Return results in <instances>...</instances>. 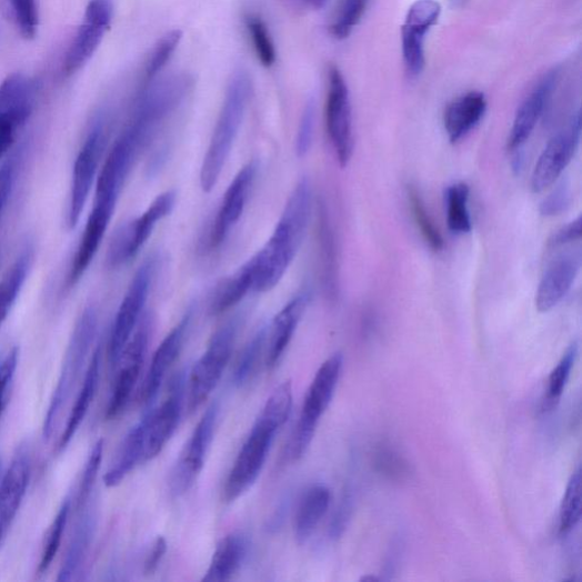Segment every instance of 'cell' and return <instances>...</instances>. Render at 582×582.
I'll return each instance as SVG.
<instances>
[{
	"instance_id": "obj_1",
	"label": "cell",
	"mask_w": 582,
	"mask_h": 582,
	"mask_svg": "<svg viewBox=\"0 0 582 582\" xmlns=\"http://www.w3.org/2000/svg\"><path fill=\"white\" fill-rule=\"evenodd\" d=\"M312 200L311 182L303 178L291 192L265 247L247 262L257 293L273 289L293 263L309 227Z\"/></svg>"
},
{
	"instance_id": "obj_2",
	"label": "cell",
	"mask_w": 582,
	"mask_h": 582,
	"mask_svg": "<svg viewBox=\"0 0 582 582\" xmlns=\"http://www.w3.org/2000/svg\"><path fill=\"white\" fill-rule=\"evenodd\" d=\"M291 407L293 385L290 381H284L267 401L233 463L222 493L225 503H233L253 486L261 474L277 432L291 413Z\"/></svg>"
},
{
	"instance_id": "obj_3",
	"label": "cell",
	"mask_w": 582,
	"mask_h": 582,
	"mask_svg": "<svg viewBox=\"0 0 582 582\" xmlns=\"http://www.w3.org/2000/svg\"><path fill=\"white\" fill-rule=\"evenodd\" d=\"M252 93V80L245 70H237L227 89L224 102L201 169V185L210 192L217 185L244 120Z\"/></svg>"
},
{
	"instance_id": "obj_4",
	"label": "cell",
	"mask_w": 582,
	"mask_h": 582,
	"mask_svg": "<svg viewBox=\"0 0 582 582\" xmlns=\"http://www.w3.org/2000/svg\"><path fill=\"white\" fill-rule=\"evenodd\" d=\"M97 327H99V314L94 308L89 307L74 325L58 385L44 415L42 434L46 440L51 439L62 410L73 393L93 344Z\"/></svg>"
},
{
	"instance_id": "obj_5",
	"label": "cell",
	"mask_w": 582,
	"mask_h": 582,
	"mask_svg": "<svg viewBox=\"0 0 582 582\" xmlns=\"http://www.w3.org/2000/svg\"><path fill=\"white\" fill-rule=\"evenodd\" d=\"M344 358L341 353L331 355L318 370L305 397L299 423L291 436L288 458L301 460L308 452L317 427L329 408L341 378Z\"/></svg>"
},
{
	"instance_id": "obj_6",
	"label": "cell",
	"mask_w": 582,
	"mask_h": 582,
	"mask_svg": "<svg viewBox=\"0 0 582 582\" xmlns=\"http://www.w3.org/2000/svg\"><path fill=\"white\" fill-rule=\"evenodd\" d=\"M239 320L233 319L212 337L202 358L192 367L188 380V411L195 412L211 397L230 361Z\"/></svg>"
},
{
	"instance_id": "obj_7",
	"label": "cell",
	"mask_w": 582,
	"mask_h": 582,
	"mask_svg": "<svg viewBox=\"0 0 582 582\" xmlns=\"http://www.w3.org/2000/svg\"><path fill=\"white\" fill-rule=\"evenodd\" d=\"M158 260V258L151 257L139 267L118 311L108 352L109 362L113 369L118 367L121 355L141 320L157 273Z\"/></svg>"
},
{
	"instance_id": "obj_8",
	"label": "cell",
	"mask_w": 582,
	"mask_h": 582,
	"mask_svg": "<svg viewBox=\"0 0 582 582\" xmlns=\"http://www.w3.org/2000/svg\"><path fill=\"white\" fill-rule=\"evenodd\" d=\"M325 124L339 165L347 168L354 152L352 107L345 78L335 66L328 70Z\"/></svg>"
},
{
	"instance_id": "obj_9",
	"label": "cell",
	"mask_w": 582,
	"mask_h": 582,
	"mask_svg": "<svg viewBox=\"0 0 582 582\" xmlns=\"http://www.w3.org/2000/svg\"><path fill=\"white\" fill-rule=\"evenodd\" d=\"M175 201V191L168 190L139 218L121 227L111 241L107 257L108 265L116 269L134 259L159 222L173 211Z\"/></svg>"
},
{
	"instance_id": "obj_10",
	"label": "cell",
	"mask_w": 582,
	"mask_h": 582,
	"mask_svg": "<svg viewBox=\"0 0 582 582\" xmlns=\"http://www.w3.org/2000/svg\"><path fill=\"white\" fill-rule=\"evenodd\" d=\"M107 142V124L103 118H99L93 122L74 162L68 211L70 229H74L81 218L96 174L99 172Z\"/></svg>"
},
{
	"instance_id": "obj_11",
	"label": "cell",
	"mask_w": 582,
	"mask_h": 582,
	"mask_svg": "<svg viewBox=\"0 0 582 582\" xmlns=\"http://www.w3.org/2000/svg\"><path fill=\"white\" fill-rule=\"evenodd\" d=\"M36 90L23 74H13L0 84V159L13 148L18 134L32 116Z\"/></svg>"
},
{
	"instance_id": "obj_12",
	"label": "cell",
	"mask_w": 582,
	"mask_h": 582,
	"mask_svg": "<svg viewBox=\"0 0 582 582\" xmlns=\"http://www.w3.org/2000/svg\"><path fill=\"white\" fill-rule=\"evenodd\" d=\"M219 410L218 403H213L207 410L172 471L170 489L177 498L193 486L204 468L205 458L213 441Z\"/></svg>"
},
{
	"instance_id": "obj_13",
	"label": "cell",
	"mask_w": 582,
	"mask_h": 582,
	"mask_svg": "<svg viewBox=\"0 0 582 582\" xmlns=\"http://www.w3.org/2000/svg\"><path fill=\"white\" fill-rule=\"evenodd\" d=\"M151 327L150 315H144L121 355L118 363L121 364L120 371L107 409L108 420L120 417L130 402L148 353Z\"/></svg>"
},
{
	"instance_id": "obj_14",
	"label": "cell",
	"mask_w": 582,
	"mask_h": 582,
	"mask_svg": "<svg viewBox=\"0 0 582 582\" xmlns=\"http://www.w3.org/2000/svg\"><path fill=\"white\" fill-rule=\"evenodd\" d=\"M114 12L113 0H89L84 21L67 53L63 72L70 77L93 57L109 30Z\"/></svg>"
},
{
	"instance_id": "obj_15",
	"label": "cell",
	"mask_w": 582,
	"mask_h": 582,
	"mask_svg": "<svg viewBox=\"0 0 582 582\" xmlns=\"http://www.w3.org/2000/svg\"><path fill=\"white\" fill-rule=\"evenodd\" d=\"M581 139V114L578 111L568 127L548 143L531 175V189L540 193L555 183L574 157Z\"/></svg>"
},
{
	"instance_id": "obj_16",
	"label": "cell",
	"mask_w": 582,
	"mask_h": 582,
	"mask_svg": "<svg viewBox=\"0 0 582 582\" xmlns=\"http://www.w3.org/2000/svg\"><path fill=\"white\" fill-rule=\"evenodd\" d=\"M441 14L442 7L436 0H417L407 14L402 28V51L411 77H418L425 67V36L439 22Z\"/></svg>"
},
{
	"instance_id": "obj_17",
	"label": "cell",
	"mask_w": 582,
	"mask_h": 582,
	"mask_svg": "<svg viewBox=\"0 0 582 582\" xmlns=\"http://www.w3.org/2000/svg\"><path fill=\"white\" fill-rule=\"evenodd\" d=\"M259 165L252 161L242 168L228 187L211 230V247L223 244L247 208Z\"/></svg>"
},
{
	"instance_id": "obj_18",
	"label": "cell",
	"mask_w": 582,
	"mask_h": 582,
	"mask_svg": "<svg viewBox=\"0 0 582 582\" xmlns=\"http://www.w3.org/2000/svg\"><path fill=\"white\" fill-rule=\"evenodd\" d=\"M184 379L179 375L171 384L165 402L146 414V449L143 462L155 459L165 448L175 432L183 405Z\"/></svg>"
},
{
	"instance_id": "obj_19",
	"label": "cell",
	"mask_w": 582,
	"mask_h": 582,
	"mask_svg": "<svg viewBox=\"0 0 582 582\" xmlns=\"http://www.w3.org/2000/svg\"><path fill=\"white\" fill-rule=\"evenodd\" d=\"M31 476V455L28 448L18 450L0 482V544L8 536L27 494Z\"/></svg>"
},
{
	"instance_id": "obj_20",
	"label": "cell",
	"mask_w": 582,
	"mask_h": 582,
	"mask_svg": "<svg viewBox=\"0 0 582 582\" xmlns=\"http://www.w3.org/2000/svg\"><path fill=\"white\" fill-rule=\"evenodd\" d=\"M559 74L558 69L550 71L520 106L508 139L509 151H520L535 130L558 84Z\"/></svg>"
},
{
	"instance_id": "obj_21",
	"label": "cell",
	"mask_w": 582,
	"mask_h": 582,
	"mask_svg": "<svg viewBox=\"0 0 582 582\" xmlns=\"http://www.w3.org/2000/svg\"><path fill=\"white\" fill-rule=\"evenodd\" d=\"M192 314V310H189L157 350L148 377L144 379L142 392L140 393V401L143 404L152 405L158 398L160 388L169 370L182 350Z\"/></svg>"
},
{
	"instance_id": "obj_22",
	"label": "cell",
	"mask_w": 582,
	"mask_h": 582,
	"mask_svg": "<svg viewBox=\"0 0 582 582\" xmlns=\"http://www.w3.org/2000/svg\"><path fill=\"white\" fill-rule=\"evenodd\" d=\"M310 302L311 291L304 289L291 299L273 319L267 332V365L269 369H273L284 354Z\"/></svg>"
},
{
	"instance_id": "obj_23",
	"label": "cell",
	"mask_w": 582,
	"mask_h": 582,
	"mask_svg": "<svg viewBox=\"0 0 582 582\" xmlns=\"http://www.w3.org/2000/svg\"><path fill=\"white\" fill-rule=\"evenodd\" d=\"M581 262L579 250L563 254L550 264L536 294V308L540 312H550L565 298L581 269Z\"/></svg>"
},
{
	"instance_id": "obj_24",
	"label": "cell",
	"mask_w": 582,
	"mask_h": 582,
	"mask_svg": "<svg viewBox=\"0 0 582 582\" xmlns=\"http://www.w3.org/2000/svg\"><path fill=\"white\" fill-rule=\"evenodd\" d=\"M488 111L486 97L470 91L452 102L444 114V127L452 143L462 140L482 120Z\"/></svg>"
},
{
	"instance_id": "obj_25",
	"label": "cell",
	"mask_w": 582,
	"mask_h": 582,
	"mask_svg": "<svg viewBox=\"0 0 582 582\" xmlns=\"http://www.w3.org/2000/svg\"><path fill=\"white\" fill-rule=\"evenodd\" d=\"M248 551L247 538L239 532L230 533L218 544L203 581H229L244 563Z\"/></svg>"
},
{
	"instance_id": "obj_26",
	"label": "cell",
	"mask_w": 582,
	"mask_h": 582,
	"mask_svg": "<svg viewBox=\"0 0 582 582\" xmlns=\"http://www.w3.org/2000/svg\"><path fill=\"white\" fill-rule=\"evenodd\" d=\"M101 363H102V352L101 349H97L92 354L90 364L84 374V380L81 385L80 393L77 398L74 407L68 419L66 429L61 435L59 442V452H62L73 440L77 431L83 419L86 418L89 408L96 397L97 388L100 384L101 377Z\"/></svg>"
},
{
	"instance_id": "obj_27",
	"label": "cell",
	"mask_w": 582,
	"mask_h": 582,
	"mask_svg": "<svg viewBox=\"0 0 582 582\" xmlns=\"http://www.w3.org/2000/svg\"><path fill=\"white\" fill-rule=\"evenodd\" d=\"M330 503L331 493L322 484H317L304 493L294 519V533L299 544H305L310 540L327 514Z\"/></svg>"
},
{
	"instance_id": "obj_28",
	"label": "cell",
	"mask_w": 582,
	"mask_h": 582,
	"mask_svg": "<svg viewBox=\"0 0 582 582\" xmlns=\"http://www.w3.org/2000/svg\"><path fill=\"white\" fill-rule=\"evenodd\" d=\"M79 512L80 516L74 528L58 581H70L73 579L86 560L94 535L97 523L94 511L86 505L79 510Z\"/></svg>"
},
{
	"instance_id": "obj_29",
	"label": "cell",
	"mask_w": 582,
	"mask_h": 582,
	"mask_svg": "<svg viewBox=\"0 0 582 582\" xmlns=\"http://www.w3.org/2000/svg\"><path fill=\"white\" fill-rule=\"evenodd\" d=\"M146 427L148 421L144 415L126 435L117 461L104 476L108 488H117L139 463L143 462Z\"/></svg>"
},
{
	"instance_id": "obj_30",
	"label": "cell",
	"mask_w": 582,
	"mask_h": 582,
	"mask_svg": "<svg viewBox=\"0 0 582 582\" xmlns=\"http://www.w3.org/2000/svg\"><path fill=\"white\" fill-rule=\"evenodd\" d=\"M252 291L253 279L250 268L245 263L219 284L211 303L212 314L219 315L231 310Z\"/></svg>"
},
{
	"instance_id": "obj_31",
	"label": "cell",
	"mask_w": 582,
	"mask_h": 582,
	"mask_svg": "<svg viewBox=\"0 0 582 582\" xmlns=\"http://www.w3.org/2000/svg\"><path fill=\"white\" fill-rule=\"evenodd\" d=\"M32 264V250L26 249L0 280V328L11 313L27 281Z\"/></svg>"
},
{
	"instance_id": "obj_32",
	"label": "cell",
	"mask_w": 582,
	"mask_h": 582,
	"mask_svg": "<svg viewBox=\"0 0 582 582\" xmlns=\"http://www.w3.org/2000/svg\"><path fill=\"white\" fill-rule=\"evenodd\" d=\"M319 241L324 288L327 295L334 299L338 295L337 249L328 211L323 204H320L319 210Z\"/></svg>"
},
{
	"instance_id": "obj_33",
	"label": "cell",
	"mask_w": 582,
	"mask_h": 582,
	"mask_svg": "<svg viewBox=\"0 0 582 582\" xmlns=\"http://www.w3.org/2000/svg\"><path fill=\"white\" fill-rule=\"evenodd\" d=\"M469 197L470 189L464 182L455 183L446 190L448 223L453 233L465 234L472 229Z\"/></svg>"
},
{
	"instance_id": "obj_34",
	"label": "cell",
	"mask_w": 582,
	"mask_h": 582,
	"mask_svg": "<svg viewBox=\"0 0 582 582\" xmlns=\"http://www.w3.org/2000/svg\"><path fill=\"white\" fill-rule=\"evenodd\" d=\"M370 0H338L329 30L337 40L348 39L364 17Z\"/></svg>"
},
{
	"instance_id": "obj_35",
	"label": "cell",
	"mask_w": 582,
	"mask_h": 582,
	"mask_svg": "<svg viewBox=\"0 0 582 582\" xmlns=\"http://www.w3.org/2000/svg\"><path fill=\"white\" fill-rule=\"evenodd\" d=\"M181 39L182 32L180 30H172L159 40L148 63H146L141 89L154 82L159 73H161L173 57Z\"/></svg>"
},
{
	"instance_id": "obj_36",
	"label": "cell",
	"mask_w": 582,
	"mask_h": 582,
	"mask_svg": "<svg viewBox=\"0 0 582 582\" xmlns=\"http://www.w3.org/2000/svg\"><path fill=\"white\" fill-rule=\"evenodd\" d=\"M560 535L565 536L575 529L581 519V471H575L569 480L560 509Z\"/></svg>"
},
{
	"instance_id": "obj_37",
	"label": "cell",
	"mask_w": 582,
	"mask_h": 582,
	"mask_svg": "<svg viewBox=\"0 0 582 582\" xmlns=\"http://www.w3.org/2000/svg\"><path fill=\"white\" fill-rule=\"evenodd\" d=\"M408 197L414 221L427 244L432 251L441 252L444 249V238L429 215L420 193L411 187L408 190Z\"/></svg>"
},
{
	"instance_id": "obj_38",
	"label": "cell",
	"mask_w": 582,
	"mask_h": 582,
	"mask_svg": "<svg viewBox=\"0 0 582 582\" xmlns=\"http://www.w3.org/2000/svg\"><path fill=\"white\" fill-rule=\"evenodd\" d=\"M71 511V500L67 499L61 509L58 512V515L56 516L50 530L47 532L46 541L43 544L41 559L38 568L39 573L46 572L48 569H50L51 564L53 563L57 554L59 553L63 533L66 531L69 515Z\"/></svg>"
},
{
	"instance_id": "obj_39",
	"label": "cell",
	"mask_w": 582,
	"mask_h": 582,
	"mask_svg": "<svg viewBox=\"0 0 582 582\" xmlns=\"http://www.w3.org/2000/svg\"><path fill=\"white\" fill-rule=\"evenodd\" d=\"M245 26L259 61L263 67L271 68L275 63L277 53L267 23L260 16L249 13L245 17Z\"/></svg>"
},
{
	"instance_id": "obj_40",
	"label": "cell",
	"mask_w": 582,
	"mask_h": 582,
	"mask_svg": "<svg viewBox=\"0 0 582 582\" xmlns=\"http://www.w3.org/2000/svg\"><path fill=\"white\" fill-rule=\"evenodd\" d=\"M578 355V344L573 343L549 378L548 395L544 411L552 410L560 402Z\"/></svg>"
},
{
	"instance_id": "obj_41",
	"label": "cell",
	"mask_w": 582,
	"mask_h": 582,
	"mask_svg": "<svg viewBox=\"0 0 582 582\" xmlns=\"http://www.w3.org/2000/svg\"><path fill=\"white\" fill-rule=\"evenodd\" d=\"M268 329H261L242 351L234 370L233 381L237 385L245 384L258 367L267 345Z\"/></svg>"
},
{
	"instance_id": "obj_42",
	"label": "cell",
	"mask_w": 582,
	"mask_h": 582,
	"mask_svg": "<svg viewBox=\"0 0 582 582\" xmlns=\"http://www.w3.org/2000/svg\"><path fill=\"white\" fill-rule=\"evenodd\" d=\"M104 454V441L101 440L97 442L90 452V455L87 460L80 484L78 490V496H77V510H81L83 506L88 504V501L90 499L93 484L96 481L97 475H99V471L102 464Z\"/></svg>"
},
{
	"instance_id": "obj_43",
	"label": "cell",
	"mask_w": 582,
	"mask_h": 582,
	"mask_svg": "<svg viewBox=\"0 0 582 582\" xmlns=\"http://www.w3.org/2000/svg\"><path fill=\"white\" fill-rule=\"evenodd\" d=\"M11 4L21 36L27 40L36 38L39 27L36 0H11Z\"/></svg>"
},
{
	"instance_id": "obj_44",
	"label": "cell",
	"mask_w": 582,
	"mask_h": 582,
	"mask_svg": "<svg viewBox=\"0 0 582 582\" xmlns=\"http://www.w3.org/2000/svg\"><path fill=\"white\" fill-rule=\"evenodd\" d=\"M19 363V349L14 348L3 357H0V417H2L10 397Z\"/></svg>"
},
{
	"instance_id": "obj_45",
	"label": "cell",
	"mask_w": 582,
	"mask_h": 582,
	"mask_svg": "<svg viewBox=\"0 0 582 582\" xmlns=\"http://www.w3.org/2000/svg\"><path fill=\"white\" fill-rule=\"evenodd\" d=\"M18 167V155L10 158L2 167H0V219H2L11 200L17 181Z\"/></svg>"
},
{
	"instance_id": "obj_46",
	"label": "cell",
	"mask_w": 582,
	"mask_h": 582,
	"mask_svg": "<svg viewBox=\"0 0 582 582\" xmlns=\"http://www.w3.org/2000/svg\"><path fill=\"white\" fill-rule=\"evenodd\" d=\"M314 124L315 107L314 103L310 101L304 109L297 138L295 150L299 158L305 157L312 148Z\"/></svg>"
},
{
	"instance_id": "obj_47",
	"label": "cell",
	"mask_w": 582,
	"mask_h": 582,
	"mask_svg": "<svg viewBox=\"0 0 582 582\" xmlns=\"http://www.w3.org/2000/svg\"><path fill=\"white\" fill-rule=\"evenodd\" d=\"M571 191L568 182L560 183L544 200L541 205V214L552 218L562 214L570 207Z\"/></svg>"
},
{
	"instance_id": "obj_48",
	"label": "cell",
	"mask_w": 582,
	"mask_h": 582,
	"mask_svg": "<svg viewBox=\"0 0 582 582\" xmlns=\"http://www.w3.org/2000/svg\"><path fill=\"white\" fill-rule=\"evenodd\" d=\"M377 465L383 474L391 478L402 479L409 473L408 463L391 450L384 449L377 453Z\"/></svg>"
},
{
	"instance_id": "obj_49",
	"label": "cell",
	"mask_w": 582,
	"mask_h": 582,
	"mask_svg": "<svg viewBox=\"0 0 582 582\" xmlns=\"http://www.w3.org/2000/svg\"><path fill=\"white\" fill-rule=\"evenodd\" d=\"M352 509V496L350 494H345L342 503L339 504V508L337 509L330 524L331 539L335 540L343 535V532L350 521Z\"/></svg>"
},
{
	"instance_id": "obj_50",
	"label": "cell",
	"mask_w": 582,
	"mask_h": 582,
	"mask_svg": "<svg viewBox=\"0 0 582 582\" xmlns=\"http://www.w3.org/2000/svg\"><path fill=\"white\" fill-rule=\"evenodd\" d=\"M581 224L582 219L579 217L574 221L570 222L562 229H560L553 237L550 239L549 245L552 249L561 248L571 242L576 241L581 238Z\"/></svg>"
},
{
	"instance_id": "obj_51",
	"label": "cell",
	"mask_w": 582,
	"mask_h": 582,
	"mask_svg": "<svg viewBox=\"0 0 582 582\" xmlns=\"http://www.w3.org/2000/svg\"><path fill=\"white\" fill-rule=\"evenodd\" d=\"M168 551L167 540L162 536H159L154 542L150 553L146 556L143 563V573L146 575H152L159 569L165 553Z\"/></svg>"
},
{
	"instance_id": "obj_52",
	"label": "cell",
	"mask_w": 582,
	"mask_h": 582,
	"mask_svg": "<svg viewBox=\"0 0 582 582\" xmlns=\"http://www.w3.org/2000/svg\"><path fill=\"white\" fill-rule=\"evenodd\" d=\"M304 2L312 9L320 10L325 6L327 0H304Z\"/></svg>"
},
{
	"instance_id": "obj_53",
	"label": "cell",
	"mask_w": 582,
	"mask_h": 582,
	"mask_svg": "<svg viewBox=\"0 0 582 582\" xmlns=\"http://www.w3.org/2000/svg\"><path fill=\"white\" fill-rule=\"evenodd\" d=\"M3 474H4L3 460L0 459V482H2Z\"/></svg>"
}]
</instances>
